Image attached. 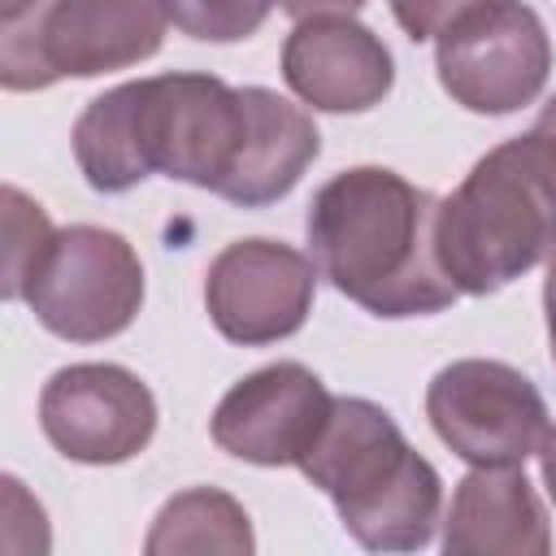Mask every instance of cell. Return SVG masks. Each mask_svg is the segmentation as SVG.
Segmentation results:
<instances>
[{
    "label": "cell",
    "mask_w": 556,
    "mask_h": 556,
    "mask_svg": "<svg viewBox=\"0 0 556 556\" xmlns=\"http://www.w3.org/2000/svg\"><path fill=\"white\" fill-rule=\"evenodd\" d=\"M0 13H4V26H13V22H22L26 13H35V0H4Z\"/></svg>",
    "instance_id": "obj_22"
},
{
    "label": "cell",
    "mask_w": 556,
    "mask_h": 556,
    "mask_svg": "<svg viewBox=\"0 0 556 556\" xmlns=\"http://www.w3.org/2000/svg\"><path fill=\"white\" fill-rule=\"evenodd\" d=\"M287 87L321 113H365L395 83L387 43L352 13H317L295 22L282 43Z\"/></svg>",
    "instance_id": "obj_12"
},
{
    "label": "cell",
    "mask_w": 556,
    "mask_h": 556,
    "mask_svg": "<svg viewBox=\"0 0 556 556\" xmlns=\"http://www.w3.org/2000/svg\"><path fill=\"white\" fill-rule=\"evenodd\" d=\"M434 208L439 200L395 169H343L321 182L308 204V256L317 274L365 313H443L460 291L434 252Z\"/></svg>",
    "instance_id": "obj_2"
},
{
    "label": "cell",
    "mask_w": 556,
    "mask_h": 556,
    "mask_svg": "<svg viewBox=\"0 0 556 556\" xmlns=\"http://www.w3.org/2000/svg\"><path fill=\"white\" fill-rule=\"evenodd\" d=\"M482 0H391V13L408 39H439L460 13H469Z\"/></svg>",
    "instance_id": "obj_18"
},
{
    "label": "cell",
    "mask_w": 556,
    "mask_h": 556,
    "mask_svg": "<svg viewBox=\"0 0 556 556\" xmlns=\"http://www.w3.org/2000/svg\"><path fill=\"white\" fill-rule=\"evenodd\" d=\"M543 313H547V343H552V361H556V252H552L547 278H543Z\"/></svg>",
    "instance_id": "obj_20"
},
{
    "label": "cell",
    "mask_w": 556,
    "mask_h": 556,
    "mask_svg": "<svg viewBox=\"0 0 556 556\" xmlns=\"http://www.w3.org/2000/svg\"><path fill=\"white\" fill-rule=\"evenodd\" d=\"M243 96H248V135L222 200L239 208H265L304 178V169L321 148V135L313 117L300 104L282 100L278 91L243 87Z\"/></svg>",
    "instance_id": "obj_14"
},
{
    "label": "cell",
    "mask_w": 556,
    "mask_h": 556,
    "mask_svg": "<svg viewBox=\"0 0 556 556\" xmlns=\"http://www.w3.org/2000/svg\"><path fill=\"white\" fill-rule=\"evenodd\" d=\"M39 426L65 460L122 465L152 443L156 400L122 365H65L43 382Z\"/></svg>",
    "instance_id": "obj_9"
},
{
    "label": "cell",
    "mask_w": 556,
    "mask_h": 556,
    "mask_svg": "<svg viewBox=\"0 0 556 556\" xmlns=\"http://www.w3.org/2000/svg\"><path fill=\"white\" fill-rule=\"evenodd\" d=\"M534 130H543L547 139H556V96L543 104V113H539V122H534Z\"/></svg>",
    "instance_id": "obj_23"
},
{
    "label": "cell",
    "mask_w": 556,
    "mask_h": 556,
    "mask_svg": "<svg viewBox=\"0 0 556 556\" xmlns=\"http://www.w3.org/2000/svg\"><path fill=\"white\" fill-rule=\"evenodd\" d=\"M248 135V96L213 74H156L96 96L74 122V161L104 191L165 174L213 195L226 191Z\"/></svg>",
    "instance_id": "obj_1"
},
{
    "label": "cell",
    "mask_w": 556,
    "mask_h": 556,
    "mask_svg": "<svg viewBox=\"0 0 556 556\" xmlns=\"http://www.w3.org/2000/svg\"><path fill=\"white\" fill-rule=\"evenodd\" d=\"M278 0H161L174 30L204 43H235L265 26Z\"/></svg>",
    "instance_id": "obj_17"
},
{
    "label": "cell",
    "mask_w": 556,
    "mask_h": 556,
    "mask_svg": "<svg viewBox=\"0 0 556 556\" xmlns=\"http://www.w3.org/2000/svg\"><path fill=\"white\" fill-rule=\"evenodd\" d=\"M434 252L460 295H491L556 252V139L491 148L434 208Z\"/></svg>",
    "instance_id": "obj_3"
},
{
    "label": "cell",
    "mask_w": 556,
    "mask_h": 556,
    "mask_svg": "<svg viewBox=\"0 0 556 556\" xmlns=\"http://www.w3.org/2000/svg\"><path fill=\"white\" fill-rule=\"evenodd\" d=\"M434 434L469 465H526L547 434L539 387L504 361H452L426 387Z\"/></svg>",
    "instance_id": "obj_8"
},
{
    "label": "cell",
    "mask_w": 556,
    "mask_h": 556,
    "mask_svg": "<svg viewBox=\"0 0 556 556\" xmlns=\"http://www.w3.org/2000/svg\"><path fill=\"white\" fill-rule=\"evenodd\" d=\"M447 556H547L552 526L547 513L521 473V465H473L456 482L447 521Z\"/></svg>",
    "instance_id": "obj_13"
},
{
    "label": "cell",
    "mask_w": 556,
    "mask_h": 556,
    "mask_svg": "<svg viewBox=\"0 0 556 556\" xmlns=\"http://www.w3.org/2000/svg\"><path fill=\"white\" fill-rule=\"evenodd\" d=\"M539 469H543V486H547V495H552V504H556V426L543 434V443H539Z\"/></svg>",
    "instance_id": "obj_21"
},
{
    "label": "cell",
    "mask_w": 556,
    "mask_h": 556,
    "mask_svg": "<svg viewBox=\"0 0 556 556\" xmlns=\"http://www.w3.org/2000/svg\"><path fill=\"white\" fill-rule=\"evenodd\" d=\"M295 469L330 495L343 530L361 547L417 552L434 539L443 482L374 400L334 395L317 443Z\"/></svg>",
    "instance_id": "obj_4"
},
{
    "label": "cell",
    "mask_w": 556,
    "mask_h": 556,
    "mask_svg": "<svg viewBox=\"0 0 556 556\" xmlns=\"http://www.w3.org/2000/svg\"><path fill=\"white\" fill-rule=\"evenodd\" d=\"M434 70L460 109L500 117L543 91L552 74V39L530 4L482 0L439 35Z\"/></svg>",
    "instance_id": "obj_7"
},
{
    "label": "cell",
    "mask_w": 556,
    "mask_h": 556,
    "mask_svg": "<svg viewBox=\"0 0 556 556\" xmlns=\"http://www.w3.org/2000/svg\"><path fill=\"white\" fill-rule=\"evenodd\" d=\"M252 543V526L248 513L235 495L217 491V486H191L182 495H174L148 539L143 552L148 556H174V552H222V556H248Z\"/></svg>",
    "instance_id": "obj_15"
},
{
    "label": "cell",
    "mask_w": 556,
    "mask_h": 556,
    "mask_svg": "<svg viewBox=\"0 0 556 556\" xmlns=\"http://www.w3.org/2000/svg\"><path fill=\"white\" fill-rule=\"evenodd\" d=\"M161 0H48L4 26V91H39L61 78H96L139 65L165 43Z\"/></svg>",
    "instance_id": "obj_5"
},
{
    "label": "cell",
    "mask_w": 556,
    "mask_h": 556,
    "mask_svg": "<svg viewBox=\"0 0 556 556\" xmlns=\"http://www.w3.org/2000/svg\"><path fill=\"white\" fill-rule=\"evenodd\" d=\"M317 291L313 256L278 239L226 243L204 274V308L222 339L261 348L295 334L308 321Z\"/></svg>",
    "instance_id": "obj_10"
},
{
    "label": "cell",
    "mask_w": 556,
    "mask_h": 556,
    "mask_svg": "<svg viewBox=\"0 0 556 556\" xmlns=\"http://www.w3.org/2000/svg\"><path fill=\"white\" fill-rule=\"evenodd\" d=\"M43 330L70 343L122 334L143 304V265L135 248L104 226H65L26 287Z\"/></svg>",
    "instance_id": "obj_6"
},
{
    "label": "cell",
    "mask_w": 556,
    "mask_h": 556,
    "mask_svg": "<svg viewBox=\"0 0 556 556\" xmlns=\"http://www.w3.org/2000/svg\"><path fill=\"white\" fill-rule=\"evenodd\" d=\"M365 0H278L282 13H291L295 22L317 17V13H356Z\"/></svg>",
    "instance_id": "obj_19"
},
{
    "label": "cell",
    "mask_w": 556,
    "mask_h": 556,
    "mask_svg": "<svg viewBox=\"0 0 556 556\" xmlns=\"http://www.w3.org/2000/svg\"><path fill=\"white\" fill-rule=\"evenodd\" d=\"M330 404L334 395L308 365L278 361L239 378L222 395V404L213 408L208 434L222 452L248 465H265V469L300 465L317 443L330 417Z\"/></svg>",
    "instance_id": "obj_11"
},
{
    "label": "cell",
    "mask_w": 556,
    "mask_h": 556,
    "mask_svg": "<svg viewBox=\"0 0 556 556\" xmlns=\"http://www.w3.org/2000/svg\"><path fill=\"white\" fill-rule=\"evenodd\" d=\"M52 222L48 213L17 187H4V300H26V287L35 269L43 265L52 248Z\"/></svg>",
    "instance_id": "obj_16"
}]
</instances>
